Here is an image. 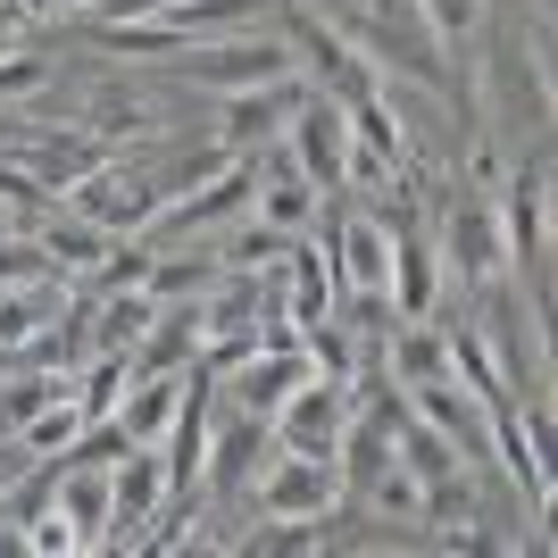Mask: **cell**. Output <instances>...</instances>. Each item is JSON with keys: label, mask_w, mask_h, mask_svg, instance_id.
<instances>
[{"label": "cell", "mask_w": 558, "mask_h": 558, "mask_svg": "<svg viewBox=\"0 0 558 558\" xmlns=\"http://www.w3.org/2000/svg\"><path fill=\"white\" fill-rule=\"evenodd\" d=\"M392 375H400V384H434V375H450V350H442V333L425 326V317H400V333H392Z\"/></svg>", "instance_id": "cb8c5ba5"}, {"label": "cell", "mask_w": 558, "mask_h": 558, "mask_svg": "<svg viewBox=\"0 0 558 558\" xmlns=\"http://www.w3.org/2000/svg\"><path fill=\"white\" fill-rule=\"evenodd\" d=\"M109 466H117V459H109ZM109 466L59 459V484H50V509L84 534V550H100V542H109Z\"/></svg>", "instance_id": "9a60e30c"}, {"label": "cell", "mask_w": 558, "mask_h": 558, "mask_svg": "<svg viewBox=\"0 0 558 558\" xmlns=\"http://www.w3.org/2000/svg\"><path fill=\"white\" fill-rule=\"evenodd\" d=\"M75 434H84V409H75V392H59L43 417H25V425H17V442H25V450H68Z\"/></svg>", "instance_id": "484cf974"}, {"label": "cell", "mask_w": 558, "mask_h": 558, "mask_svg": "<svg viewBox=\"0 0 558 558\" xmlns=\"http://www.w3.org/2000/svg\"><path fill=\"white\" fill-rule=\"evenodd\" d=\"M192 84H209V93H267V84H292L301 75V59L283 43H258V34H242V43H209L184 59Z\"/></svg>", "instance_id": "5b68a950"}, {"label": "cell", "mask_w": 558, "mask_h": 558, "mask_svg": "<svg viewBox=\"0 0 558 558\" xmlns=\"http://www.w3.org/2000/svg\"><path fill=\"white\" fill-rule=\"evenodd\" d=\"M43 84H50L43 59H9V50H0V109H9V100H34Z\"/></svg>", "instance_id": "f546056e"}, {"label": "cell", "mask_w": 558, "mask_h": 558, "mask_svg": "<svg viewBox=\"0 0 558 558\" xmlns=\"http://www.w3.org/2000/svg\"><path fill=\"white\" fill-rule=\"evenodd\" d=\"M100 159H109V142H100V134H50V142H34V150H25V167H34V175H43L50 192L84 184V175H93Z\"/></svg>", "instance_id": "d6986e66"}, {"label": "cell", "mask_w": 558, "mask_h": 558, "mask_svg": "<svg viewBox=\"0 0 558 558\" xmlns=\"http://www.w3.org/2000/svg\"><path fill=\"white\" fill-rule=\"evenodd\" d=\"M442 251H450V276H459V283H492V276H500V258H509L500 209H492V201H459V217H450V233H442Z\"/></svg>", "instance_id": "7c38bea8"}, {"label": "cell", "mask_w": 558, "mask_h": 558, "mask_svg": "<svg viewBox=\"0 0 558 558\" xmlns=\"http://www.w3.org/2000/svg\"><path fill=\"white\" fill-rule=\"evenodd\" d=\"M417 17L434 43H466L475 25H484V0H417Z\"/></svg>", "instance_id": "f1b7e54d"}, {"label": "cell", "mask_w": 558, "mask_h": 558, "mask_svg": "<svg viewBox=\"0 0 558 558\" xmlns=\"http://www.w3.org/2000/svg\"><path fill=\"white\" fill-rule=\"evenodd\" d=\"M392 450H400V466L417 475V492H425V517H450L466 500V484H459V450L434 434V425L417 417V409H400L392 417Z\"/></svg>", "instance_id": "8992f818"}, {"label": "cell", "mask_w": 558, "mask_h": 558, "mask_svg": "<svg viewBox=\"0 0 558 558\" xmlns=\"http://www.w3.org/2000/svg\"><path fill=\"white\" fill-rule=\"evenodd\" d=\"M392 317H434V251L417 233H392V276H384Z\"/></svg>", "instance_id": "e0dca14e"}, {"label": "cell", "mask_w": 558, "mask_h": 558, "mask_svg": "<svg viewBox=\"0 0 558 558\" xmlns=\"http://www.w3.org/2000/svg\"><path fill=\"white\" fill-rule=\"evenodd\" d=\"M333 500H342V466L308 459V450H283L251 484V517H267V525H308V517H326Z\"/></svg>", "instance_id": "3957f363"}, {"label": "cell", "mask_w": 558, "mask_h": 558, "mask_svg": "<svg viewBox=\"0 0 558 558\" xmlns=\"http://www.w3.org/2000/svg\"><path fill=\"white\" fill-rule=\"evenodd\" d=\"M167 509V475H159V450L134 442L125 459L109 466V550H125V542H142V525Z\"/></svg>", "instance_id": "9c48e42d"}, {"label": "cell", "mask_w": 558, "mask_h": 558, "mask_svg": "<svg viewBox=\"0 0 558 558\" xmlns=\"http://www.w3.org/2000/svg\"><path fill=\"white\" fill-rule=\"evenodd\" d=\"M68 384H75V375H50V367H17L9 384H0V434H17L25 417H43V409H50L59 392H68Z\"/></svg>", "instance_id": "d4e9b609"}, {"label": "cell", "mask_w": 558, "mask_h": 558, "mask_svg": "<svg viewBox=\"0 0 558 558\" xmlns=\"http://www.w3.org/2000/svg\"><path fill=\"white\" fill-rule=\"evenodd\" d=\"M217 283H226V267H217V258H150L142 292H150V301H209Z\"/></svg>", "instance_id": "603a6c76"}, {"label": "cell", "mask_w": 558, "mask_h": 558, "mask_svg": "<svg viewBox=\"0 0 558 558\" xmlns=\"http://www.w3.org/2000/svg\"><path fill=\"white\" fill-rule=\"evenodd\" d=\"M292 100H301V84H267V93H226V150L242 159L258 134H276L283 117H292Z\"/></svg>", "instance_id": "ac0fdd59"}, {"label": "cell", "mask_w": 558, "mask_h": 558, "mask_svg": "<svg viewBox=\"0 0 558 558\" xmlns=\"http://www.w3.org/2000/svg\"><path fill=\"white\" fill-rule=\"evenodd\" d=\"M226 375H233V409L276 417L283 392H292L301 375H317V367H308V350H251V359H242V367H226Z\"/></svg>", "instance_id": "5bb4252c"}, {"label": "cell", "mask_w": 558, "mask_h": 558, "mask_svg": "<svg viewBox=\"0 0 558 558\" xmlns=\"http://www.w3.org/2000/svg\"><path fill=\"white\" fill-rule=\"evenodd\" d=\"M283 159L301 167L317 192H342V167H350V100H333L326 84H308L283 117Z\"/></svg>", "instance_id": "7a4b0ae2"}, {"label": "cell", "mask_w": 558, "mask_h": 558, "mask_svg": "<svg viewBox=\"0 0 558 558\" xmlns=\"http://www.w3.org/2000/svg\"><path fill=\"white\" fill-rule=\"evenodd\" d=\"M409 392V409H417L434 434H442L459 459H492V417H484V400L466 392L459 375H434V384H400Z\"/></svg>", "instance_id": "ba28073f"}, {"label": "cell", "mask_w": 558, "mask_h": 558, "mask_svg": "<svg viewBox=\"0 0 558 558\" xmlns=\"http://www.w3.org/2000/svg\"><path fill=\"white\" fill-rule=\"evenodd\" d=\"M142 276H150V251H117V242H109L100 267L84 276V292H93V301H100V292H142Z\"/></svg>", "instance_id": "4316f807"}, {"label": "cell", "mask_w": 558, "mask_h": 558, "mask_svg": "<svg viewBox=\"0 0 558 558\" xmlns=\"http://www.w3.org/2000/svg\"><path fill=\"white\" fill-rule=\"evenodd\" d=\"M43 276H59L50 251H43V233H34V242H25V233H0V292H9V283H43Z\"/></svg>", "instance_id": "83f0119b"}, {"label": "cell", "mask_w": 558, "mask_h": 558, "mask_svg": "<svg viewBox=\"0 0 558 558\" xmlns=\"http://www.w3.org/2000/svg\"><path fill=\"white\" fill-rule=\"evenodd\" d=\"M175 400H184V367H150L134 392L109 409V417H117V434H125V442H150V450H159L167 417H175Z\"/></svg>", "instance_id": "2e32d148"}, {"label": "cell", "mask_w": 558, "mask_h": 558, "mask_svg": "<svg viewBox=\"0 0 558 558\" xmlns=\"http://www.w3.org/2000/svg\"><path fill=\"white\" fill-rule=\"evenodd\" d=\"M100 9V25H134V17H167L175 0H93Z\"/></svg>", "instance_id": "4dcf8cb0"}, {"label": "cell", "mask_w": 558, "mask_h": 558, "mask_svg": "<svg viewBox=\"0 0 558 558\" xmlns=\"http://www.w3.org/2000/svg\"><path fill=\"white\" fill-rule=\"evenodd\" d=\"M342 417H350V392H342V375H301V384L283 392V409L267 417V434H276L283 450L333 459V442H342Z\"/></svg>", "instance_id": "277c9868"}, {"label": "cell", "mask_w": 558, "mask_h": 558, "mask_svg": "<svg viewBox=\"0 0 558 558\" xmlns=\"http://www.w3.org/2000/svg\"><path fill=\"white\" fill-rule=\"evenodd\" d=\"M442 350H450V375H459V384L484 400V409H492V400H509V375H500V359H492V342H484L475 326H450Z\"/></svg>", "instance_id": "44dd1931"}, {"label": "cell", "mask_w": 558, "mask_h": 558, "mask_svg": "<svg viewBox=\"0 0 558 558\" xmlns=\"http://www.w3.org/2000/svg\"><path fill=\"white\" fill-rule=\"evenodd\" d=\"M326 242H333V276H342L359 301H384V276H392V226H375V217H333Z\"/></svg>", "instance_id": "30bf717a"}, {"label": "cell", "mask_w": 558, "mask_h": 558, "mask_svg": "<svg viewBox=\"0 0 558 558\" xmlns=\"http://www.w3.org/2000/svg\"><path fill=\"white\" fill-rule=\"evenodd\" d=\"M258 450H267V417L233 409V417H226V434H209L201 484H209L217 500H251V484H258Z\"/></svg>", "instance_id": "8fae6325"}, {"label": "cell", "mask_w": 558, "mask_h": 558, "mask_svg": "<svg viewBox=\"0 0 558 558\" xmlns=\"http://www.w3.org/2000/svg\"><path fill=\"white\" fill-rule=\"evenodd\" d=\"M534 17H550V0H534Z\"/></svg>", "instance_id": "d6a6232c"}, {"label": "cell", "mask_w": 558, "mask_h": 558, "mask_svg": "<svg viewBox=\"0 0 558 558\" xmlns=\"http://www.w3.org/2000/svg\"><path fill=\"white\" fill-rule=\"evenodd\" d=\"M251 159H233L226 175H217V184H201V192H184V201H159V217H150V226L159 233H201V226H226V217H242L251 209Z\"/></svg>", "instance_id": "4fadbf2b"}, {"label": "cell", "mask_w": 558, "mask_h": 558, "mask_svg": "<svg viewBox=\"0 0 558 558\" xmlns=\"http://www.w3.org/2000/svg\"><path fill=\"white\" fill-rule=\"evenodd\" d=\"M251 201H258V226H276V233H308V226H317V184H308L292 159H283V175H276V184H258Z\"/></svg>", "instance_id": "ffe728a7"}, {"label": "cell", "mask_w": 558, "mask_h": 558, "mask_svg": "<svg viewBox=\"0 0 558 558\" xmlns=\"http://www.w3.org/2000/svg\"><path fill=\"white\" fill-rule=\"evenodd\" d=\"M75 217H93L100 233H142L150 217H159V192H150V175H125L117 159H100L84 184H68Z\"/></svg>", "instance_id": "52a82bcc"}, {"label": "cell", "mask_w": 558, "mask_h": 558, "mask_svg": "<svg viewBox=\"0 0 558 558\" xmlns=\"http://www.w3.org/2000/svg\"><path fill=\"white\" fill-rule=\"evenodd\" d=\"M25 475H34V450H25V442H0V500H9Z\"/></svg>", "instance_id": "1f68e13d"}, {"label": "cell", "mask_w": 558, "mask_h": 558, "mask_svg": "<svg viewBox=\"0 0 558 558\" xmlns=\"http://www.w3.org/2000/svg\"><path fill=\"white\" fill-rule=\"evenodd\" d=\"M500 233H509V258L525 267V292H534V317H550V150L509 175V201H500Z\"/></svg>", "instance_id": "6da1fadb"}, {"label": "cell", "mask_w": 558, "mask_h": 558, "mask_svg": "<svg viewBox=\"0 0 558 558\" xmlns=\"http://www.w3.org/2000/svg\"><path fill=\"white\" fill-rule=\"evenodd\" d=\"M43 251H50L59 276H93L100 251H109V233H100L93 217H50V226H43Z\"/></svg>", "instance_id": "7402d4cb"}]
</instances>
